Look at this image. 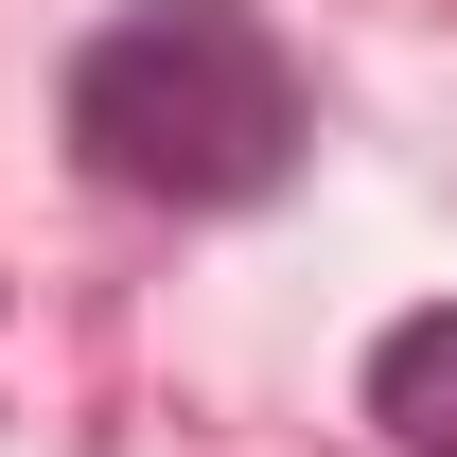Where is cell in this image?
Masks as SVG:
<instances>
[{"instance_id":"1","label":"cell","mask_w":457,"mask_h":457,"mask_svg":"<svg viewBox=\"0 0 457 457\" xmlns=\"http://www.w3.org/2000/svg\"><path fill=\"white\" fill-rule=\"evenodd\" d=\"M71 159L141 212H264L299 176V71L246 0H123L54 88Z\"/></svg>"},{"instance_id":"2","label":"cell","mask_w":457,"mask_h":457,"mask_svg":"<svg viewBox=\"0 0 457 457\" xmlns=\"http://www.w3.org/2000/svg\"><path fill=\"white\" fill-rule=\"evenodd\" d=\"M370 422L404 457H457V299H422V317L370 335Z\"/></svg>"}]
</instances>
